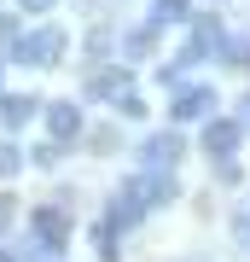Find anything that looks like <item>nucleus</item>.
Returning a JSON list of instances; mask_svg holds the SVG:
<instances>
[{"label": "nucleus", "mask_w": 250, "mask_h": 262, "mask_svg": "<svg viewBox=\"0 0 250 262\" xmlns=\"http://www.w3.org/2000/svg\"><path fill=\"white\" fill-rule=\"evenodd\" d=\"M12 53H18V64H58V53H64V29H29Z\"/></svg>", "instance_id": "1"}, {"label": "nucleus", "mask_w": 250, "mask_h": 262, "mask_svg": "<svg viewBox=\"0 0 250 262\" xmlns=\"http://www.w3.org/2000/svg\"><path fill=\"white\" fill-rule=\"evenodd\" d=\"M180 151H186L180 134H151V140H146V163H151V169H175Z\"/></svg>", "instance_id": "7"}, {"label": "nucleus", "mask_w": 250, "mask_h": 262, "mask_svg": "<svg viewBox=\"0 0 250 262\" xmlns=\"http://www.w3.org/2000/svg\"><path fill=\"white\" fill-rule=\"evenodd\" d=\"M117 111H122V117H140V111H146V99L128 88V94H117Z\"/></svg>", "instance_id": "12"}, {"label": "nucleus", "mask_w": 250, "mask_h": 262, "mask_svg": "<svg viewBox=\"0 0 250 262\" xmlns=\"http://www.w3.org/2000/svg\"><path fill=\"white\" fill-rule=\"evenodd\" d=\"M239 140H244V128L233 117H210V128H204V151H210V158H233Z\"/></svg>", "instance_id": "3"}, {"label": "nucleus", "mask_w": 250, "mask_h": 262, "mask_svg": "<svg viewBox=\"0 0 250 262\" xmlns=\"http://www.w3.org/2000/svg\"><path fill=\"white\" fill-rule=\"evenodd\" d=\"M29 227H35V239H41L47 256H58V251H64V239H70V222H64L58 210H29Z\"/></svg>", "instance_id": "2"}, {"label": "nucleus", "mask_w": 250, "mask_h": 262, "mask_svg": "<svg viewBox=\"0 0 250 262\" xmlns=\"http://www.w3.org/2000/svg\"><path fill=\"white\" fill-rule=\"evenodd\" d=\"M35 111H41V99H29V94H0V122H12V128L29 122Z\"/></svg>", "instance_id": "8"}, {"label": "nucleus", "mask_w": 250, "mask_h": 262, "mask_svg": "<svg viewBox=\"0 0 250 262\" xmlns=\"http://www.w3.org/2000/svg\"><path fill=\"white\" fill-rule=\"evenodd\" d=\"M233 122H239V128H250V94L239 99V117H233Z\"/></svg>", "instance_id": "14"}, {"label": "nucleus", "mask_w": 250, "mask_h": 262, "mask_svg": "<svg viewBox=\"0 0 250 262\" xmlns=\"http://www.w3.org/2000/svg\"><path fill=\"white\" fill-rule=\"evenodd\" d=\"M140 192H146V210H151V204H169V198H175V175H151V181H140Z\"/></svg>", "instance_id": "11"}, {"label": "nucleus", "mask_w": 250, "mask_h": 262, "mask_svg": "<svg viewBox=\"0 0 250 262\" xmlns=\"http://www.w3.org/2000/svg\"><path fill=\"white\" fill-rule=\"evenodd\" d=\"M192 18V0H151V29L157 24H186Z\"/></svg>", "instance_id": "9"}, {"label": "nucleus", "mask_w": 250, "mask_h": 262, "mask_svg": "<svg viewBox=\"0 0 250 262\" xmlns=\"http://www.w3.org/2000/svg\"><path fill=\"white\" fill-rule=\"evenodd\" d=\"M87 94H128V70H99V76H93V82H87Z\"/></svg>", "instance_id": "10"}, {"label": "nucleus", "mask_w": 250, "mask_h": 262, "mask_svg": "<svg viewBox=\"0 0 250 262\" xmlns=\"http://www.w3.org/2000/svg\"><path fill=\"white\" fill-rule=\"evenodd\" d=\"M12 222V204H6V198H0V227H6Z\"/></svg>", "instance_id": "16"}, {"label": "nucleus", "mask_w": 250, "mask_h": 262, "mask_svg": "<svg viewBox=\"0 0 250 262\" xmlns=\"http://www.w3.org/2000/svg\"><path fill=\"white\" fill-rule=\"evenodd\" d=\"M239 239H244V245H250V215H244V222H239Z\"/></svg>", "instance_id": "17"}, {"label": "nucleus", "mask_w": 250, "mask_h": 262, "mask_svg": "<svg viewBox=\"0 0 250 262\" xmlns=\"http://www.w3.org/2000/svg\"><path fill=\"white\" fill-rule=\"evenodd\" d=\"M47 128H53V146L58 140H76V134H82V105H76V99H53V105H47Z\"/></svg>", "instance_id": "4"}, {"label": "nucleus", "mask_w": 250, "mask_h": 262, "mask_svg": "<svg viewBox=\"0 0 250 262\" xmlns=\"http://www.w3.org/2000/svg\"><path fill=\"white\" fill-rule=\"evenodd\" d=\"M0 64H6V58H0Z\"/></svg>", "instance_id": "19"}, {"label": "nucleus", "mask_w": 250, "mask_h": 262, "mask_svg": "<svg viewBox=\"0 0 250 262\" xmlns=\"http://www.w3.org/2000/svg\"><path fill=\"white\" fill-rule=\"evenodd\" d=\"M12 169H18V146L0 140V175H12Z\"/></svg>", "instance_id": "13"}, {"label": "nucleus", "mask_w": 250, "mask_h": 262, "mask_svg": "<svg viewBox=\"0 0 250 262\" xmlns=\"http://www.w3.org/2000/svg\"><path fill=\"white\" fill-rule=\"evenodd\" d=\"M210 105H215V94H210V88H180L169 111H175L180 122H192V117H210Z\"/></svg>", "instance_id": "6"}, {"label": "nucleus", "mask_w": 250, "mask_h": 262, "mask_svg": "<svg viewBox=\"0 0 250 262\" xmlns=\"http://www.w3.org/2000/svg\"><path fill=\"white\" fill-rule=\"evenodd\" d=\"M0 262H12V256H6V251H0Z\"/></svg>", "instance_id": "18"}, {"label": "nucleus", "mask_w": 250, "mask_h": 262, "mask_svg": "<svg viewBox=\"0 0 250 262\" xmlns=\"http://www.w3.org/2000/svg\"><path fill=\"white\" fill-rule=\"evenodd\" d=\"M24 12H53V0H18Z\"/></svg>", "instance_id": "15"}, {"label": "nucleus", "mask_w": 250, "mask_h": 262, "mask_svg": "<svg viewBox=\"0 0 250 262\" xmlns=\"http://www.w3.org/2000/svg\"><path fill=\"white\" fill-rule=\"evenodd\" d=\"M140 215H146V192H140V181H128L117 192V204H111V227H134Z\"/></svg>", "instance_id": "5"}]
</instances>
